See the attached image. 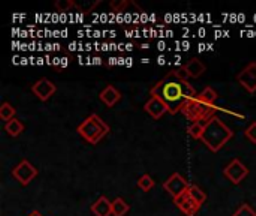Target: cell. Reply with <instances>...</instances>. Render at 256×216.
Returning a JSON list of instances; mask_svg holds the SVG:
<instances>
[{"label":"cell","instance_id":"1","mask_svg":"<svg viewBox=\"0 0 256 216\" xmlns=\"http://www.w3.org/2000/svg\"><path fill=\"white\" fill-rule=\"evenodd\" d=\"M150 93L152 96H158L168 107L170 114H177L182 111L183 104L198 95L195 87L188 80L182 78L176 69L170 71L164 78L153 84Z\"/></svg>","mask_w":256,"mask_h":216},{"label":"cell","instance_id":"21","mask_svg":"<svg viewBox=\"0 0 256 216\" xmlns=\"http://www.w3.org/2000/svg\"><path fill=\"white\" fill-rule=\"evenodd\" d=\"M244 135H246V138H248L252 144H256V122L250 123V125L248 126V129L244 131Z\"/></svg>","mask_w":256,"mask_h":216},{"label":"cell","instance_id":"11","mask_svg":"<svg viewBox=\"0 0 256 216\" xmlns=\"http://www.w3.org/2000/svg\"><path fill=\"white\" fill-rule=\"evenodd\" d=\"M144 110H146L154 120H159L164 114L168 113V107H166L158 96H150V99L144 104Z\"/></svg>","mask_w":256,"mask_h":216},{"label":"cell","instance_id":"8","mask_svg":"<svg viewBox=\"0 0 256 216\" xmlns=\"http://www.w3.org/2000/svg\"><path fill=\"white\" fill-rule=\"evenodd\" d=\"M236 80L249 92L255 93L256 92V62L248 63L236 77Z\"/></svg>","mask_w":256,"mask_h":216},{"label":"cell","instance_id":"22","mask_svg":"<svg viewBox=\"0 0 256 216\" xmlns=\"http://www.w3.org/2000/svg\"><path fill=\"white\" fill-rule=\"evenodd\" d=\"M232 216H256V212L249 204H243Z\"/></svg>","mask_w":256,"mask_h":216},{"label":"cell","instance_id":"12","mask_svg":"<svg viewBox=\"0 0 256 216\" xmlns=\"http://www.w3.org/2000/svg\"><path fill=\"white\" fill-rule=\"evenodd\" d=\"M183 69L186 71L189 78H200L207 71V66L204 65V62L201 59L192 57L186 65H183Z\"/></svg>","mask_w":256,"mask_h":216},{"label":"cell","instance_id":"14","mask_svg":"<svg viewBox=\"0 0 256 216\" xmlns=\"http://www.w3.org/2000/svg\"><path fill=\"white\" fill-rule=\"evenodd\" d=\"M99 98H100V101H102L106 107L112 108L116 104H118V102H120V99H122V93H120L114 86H108V87H105V89L100 92Z\"/></svg>","mask_w":256,"mask_h":216},{"label":"cell","instance_id":"6","mask_svg":"<svg viewBox=\"0 0 256 216\" xmlns=\"http://www.w3.org/2000/svg\"><path fill=\"white\" fill-rule=\"evenodd\" d=\"M224 176L234 185H240L249 176V168L240 159L236 158L224 168Z\"/></svg>","mask_w":256,"mask_h":216},{"label":"cell","instance_id":"2","mask_svg":"<svg viewBox=\"0 0 256 216\" xmlns=\"http://www.w3.org/2000/svg\"><path fill=\"white\" fill-rule=\"evenodd\" d=\"M219 95L213 87H206L201 93H198L195 98L188 99L183 107H182V113L192 120V123L195 122H202L207 123L216 113V101H218Z\"/></svg>","mask_w":256,"mask_h":216},{"label":"cell","instance_id":"4","mask_svg":"<svg viewBox=\"0 0 256 216\" xmlns=\"http://www.w3.org/2000/svg\"><path fill=\"white\" fill-rule=\"evenodd\" d=\"M76 131H78L80 137L84 138V141L96 146L110 134L111 128L99 114H90L87 119H84L78 125Z\"/></svg>","mask_w":256,"mask_h":216},{"label":"cell","instance_id":"24","mask_svg":"<svg viewBox=\"0 0 256 216\" xmlns=\"http://www.w3.org/2000/svg\"><path fill=\"white\" fill-rule=\"evenodd\" d=\"M28 216H42V215H40L39 212H32V213H30Z\"/></svg>","mask_w":256,"mask_h":216},{"label":"cell","instance_id":"5","mask_svg":"<svg viewBox=\"0 0 256 216\" xmlns=\"http://www.w3.org/2000/svg\"><path fill=\"white\" fill-rule=\"evenodd\" d=\"M12 176L15 180H18L20 185L27 186L32 183V180L38 176V168L27 159H22L18 165L12 168Z\"/></svg>","mask_w":256,"mask_h":216},{"label":"cell","instance_id":"17","mask_svg":"<svg viewBox=\"0 0 256 216\" xmlns=\"http://www.w3.org/2000/svg\"><path fill=\"white\" fill-rule=\"evenodd\" d=\"M188 192L190 194V197H192L200 206H202V204L207 201V194H206L198 185H190L189 189H188Z\"/></svg>","mask_w":256,"mask_h":216},{"label":"cell","instance_id":"13","mask_svg":"<svg viewBox=\"0 0 256 216\" xmlns=\"http://www.w3.org/2000/svg\"><path fill=\"white\" fill-rule=\"evenodd\" d=\"M92 213L94 216H111L112 215V201H110L105 195L99 197L92 204Z\"/></svg>","mask_w":256,"mask_h":216},{"label":"cell","instance_id":"3","mask_svg":"<svg viewBox=\"0 0 256 216\" xmlns=\"http://www.w3.org/2000/svg\"><path fill=\"white\" fill-rule=\"evenodd\" d=\"M234 137L232 129L224 123V120H220L218 116H213L204 128V134L201 141L212 150V152H219L220 149L225 147V144H228V141H231Z\"/></svg>","mask_w":256,"mask_h":216},{"label":"cell","instance_id":"19","mask_svg":"<svg viewBox=\"0 0 256 216\" xmlns=\"http://www.w3.org/2000/svg\"><path fill=\"white\" fill-rule=\"evenodd\" d=\"M138 188L141 189V191H144V192H148V191H152L154 186H156V182L153 180V177L150 176V174H144V176H141L140 179H138Z\"/></svg>","mask_w":256,"mask_h":216},{"label":"cell","instance_id":"23","mask_svg":"<svg viewBox=\"0 0 256 216\" xmlns=\"http://www.w3.org/2000/svg\"><path fill=\"white\" fill-rule=\"evenodd\" d=\"M74 6H75L74 2H56V8H57L58 11H66V9L74 8Z\"/></svg>","mask_w":256,"mask_h":216},{"label":"cell","instance_id":"7","mask_svg":"<svg viewBox=\"0 0 256 216\" xmlns=\"http://www.w3.org/2000/svg\"><path fill=\"white\" fill-rule=\"evenodd\" d=\"M190 183L180 174V173H174L168 180L164 182V189L176 200L178 197H182L184 192H188Z\"/></svg>","mask_w":256,"mask_h":216},{"label":"cell","instance_id":"20","mask_svg":"<svg viewBox=\"0 0 256 216\" xmlns=\"http://www.w3.org/2000/svg\"><path fill=\"white\" fill-rule=\"evenodd\" d=\"M204 128H206V123H202V122H195V123H192V125L189 126L188 132H189V135H190L192 138L201 140V138H202V134H204Z\"/></svg>","mask_w":256,"mask_h":216},{"label":"cell","instance_id":"18","mask_svg":"<svg viewBox=\"0 0 256 216\" xmlns=\"http://www.w3.org/2000/svg\"><path fill=\"white\" fill-rule=\"evenodd\" d=\"M15 114H16V108L12 104H9V102L2 104V107H0V119L2 120L9 122V120L15 119Z\"/></svg>","mask_w":256,"mask_h":216},{"label":"cell","instance_id":"16","mask_svg":"<svg viewBox=\"0 0 256 216\" xmlns=\"http://www.w3.org/2000/svg\"><path fill=\"white\" fill-rule=\"evenodd\" d=\"M130 210V206L123 198H116L112 201V216H126Z\"/></svg>","mask_w":256,"mask_h":216},{"label":"cell","instance_id":"9","mask_svg":"<svg viewBox=\"0 0 256 216\" xmlns=\"http://www.w3.org/2000/svg\"><path fill=\"white\" fill-rule=\"evenodd\" d=\"M56 90H57L56 84L52 81H50L48 78H40L32 86V92L44 102L48 101L56 93Z\"/></svg>","mask_w":256,"mask_h":216},{"label":"cell","instance_id":"15","mask_svg":"<svg viewBox=\"0 0 256 216\" xmlns=\"http://www.w3.org/2000/svg\"><path fill=\"white\" fill-rule=\"evenodd\" d=\"M4 131L10 135V137H18L24 132V123L20 119H12L9 122H6L4 125Z\"/></svg>","mask_w":256,"mask_h":216},{"label":"cell","instance_id":"10","mask_svg":"<svg viewBox=\"0 0 256 216\" xmlns=\"http://www.w3.org/2000/svg\"><path fill=\"white\" fill-rule=\"evenodd\" d=\"M174 203H176V206L180 209V212L184 213L186 216H195L200 212V209H201V206L190 197L189 192H184L182 197L176 198Z\"/></svg>","mask_w":256,"mask_h":216}]
</instances>
